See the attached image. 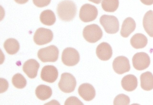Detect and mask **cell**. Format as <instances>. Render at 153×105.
<instances>
[{
  "label": "cell",
  "mask_w": 153,
  "mask_h": 105,
  "mask_svg": "<svg viewBox=\"0 0 153 105\" xmlns=\"http://www.w3.org/2000/svg\"><path fill=\"white\" fill-rule=\"evenodd\" d=\"M102 29L97 24L87 25L83 31L84 38L90 43H95L102 39Z\"/></svg>",
  "instance_id": "cell-2"
},
{
  "label": "cell",
  "mask_w": 153,
  "mask_h": 105,
  "mask_svg": "<svg viewBox=\"0 0 153 105\" xmlns=\"http://www.w3.org/2000/svg\"><path fill=\"white\" fill-rule=\"evenodd\" d=\"M76 79L71 74L64 73L61 75L59 87L62 92L69 93L74 91L76 87Z\"/></svg>",
  "instance_id": "cell-5"
},
{
  "label": "cell",
  "mask_w": 153,
  "mask_h": 105,
  "mask_svg": "<svg viewBox=\"0 0 153 105\" xmlns=\"http://www.w3.org/2000/svg\"><path fill=\"white\" fill-rule=\"evenodd\" d=\"M136 28V23L133 18L128 17L124 20L121 30V35L122 37L127 38L134 32Z\"/></svg>",
  "instance_id": "cell-16"
},
{
  "label": "cell",
  "mask_w": 153,
  "mask_h": 105,
  "mask_svg": "<svg viewBox=\"0 0 153 105\" xmlns=\"http://www.w3.org/2000/svg\"><path fill=\"white\" fill-rule=\"evenodd\" d=\"M121 84L122 87L125 90L131 92L134 90L137 87V79L134 75H127L122 79Z\"/></svg>",
  "instance_id": "cell-15"
},
{
  "label": "cell",
  "mask_w": 153,
  "mask_h": 105,
  "mask_svg": "<svg viewBox=\"0 0 153 105\" xmlns=\"http://www.w3.org/2000/svg\"><path fill=\"white\" fill-rule=\"evenodd\" d=\"M145 31L149 36L153 37V11L150 10L145 14L143 21Z\"/></svg>",
  "instance_id": "cell-19"
},
{
  "label": "cell",
  "mask_w": 153,
  "mask_h": 105,
  "mask_svg": "<svg viewBox=\"0 0 153 105\" xmlns=\"http://www.w3.org/2000/svg\"><path fill=\"white\" fill-rule=\"evenodd\" d=\"M76 11L75 4L70 0L63 1L57 5V15L60 19L65 22L72 20L75 17Z\"/></svg>",
  "instance_id": "cell-1"
},
{
  "label": "cell",
  "mask_w": 153,
  "mask_h": 105,
  "mask_svg": "<svg viewBox=\"0 0 153 105\" xmlns=\"http://www.w3.org/2000/svg\"><path fill=\"white\" fill-rule=\"evenodd\" d=\"M98 11L97 8L90 4H85L80 8L79 18L84 23L92 22L97 18Z\"/></svg>",
  "instance_id": "cell-7"
},
{
  "label": "cell",
  "mask_w": 153,
  "mask_h": 105,
  "mask_svg": "<svg viewBox=\"0 0 153 105\" xmlns=\"http://www.w3.org/2000/svg\"><path fill=\"white\" fill-rule=\"evenodd\" d=\"M79 95L84 100L90 101L94 99L96 96V91L93 86L88 83H84L79 87Z\"/></svg>",
  "instance_id": "cell-13"
},
{
  "label": "cell",
  "mask_w": 153,
  "mask_h": 105,
  "mask_svg": "<svg viewBox=\"0 0 153 105\" xmlns=\"http://www.w3.org/2000/svg\"><path fill=\"white\" fill-rule=\"evenodd\" d=\"M59 50L56 46L51 45L40 49L37 53V56L43 62H54L59 58Z\"/></svg>",
  "instance_id": "cell-3"
},
{
  "label": "cell",
  "mask_w": 153,
  "mask_h": 105,
  "mask_svg": "<svg viewBox=\"0 0 153 105\" xmlns=\"http://www.w3.org/2000/svg\"><path fill=\"white\" fill-rule=\"evenodd\" d=\"M36 95L38 99L45 100L51 97L52 90L49 86L40 85L36 88Z\"/></svg>",
  "instance_id": "cell-20"
},
{
  "label": "cell",
  "mask_w": 153,
  "mask_h": 105,
  "mask_svg": "<svg viewBox=\"0 0 153 105\" xmlns=\"http://www.w3.org/2000/svg\"><path fill=\"white\" fill-rule=\"evenodd\" d=\"M53 34L51 30L40 28L37 29L33 35V41L38 45L48 44L52 41Z\"/></svg>",
  "instance_id": "cell-8"
},
{
  "label": "cell",
  "mask_w": 153,
  "mask_h": 105,
  "mask_svg": "<svg viewBox=\"0 0 153 105\" xmlns=\"http://www.w3.org/2000/svg\"><path fill=\"white\" fill-rule=\"evenodd\" d=\"M96 52L98 58L103 61H108L112 57V48L109 43L105 42L98 46Z\"/></svg>",
  "instance_id": "cell-12"
},
{
  "label": "cell",
  "mask_w": 153,
  "mask_h": 105,
  "mask_svg": "<svg viewBox=\"0 0 153 105\" xmlns=\"http://www.w3.org/2000/svg\"><path fill=\"white\" fill-rule=\"evenodd\" d=\"M140 1L145 5H151L153 4V0H140Z\"/></svg>",
  "instance_id": "cell-28"
},
{
  "label": "cell",
  "mask_w": 153,
  "mask_h": 105,
  "mask_svg": "<svg viewBox=\"0 0 153 105\" xmlns=\"http://www.w3.org/2000/svg\"><path fill=\"white\" fill-rule=\"evenodd\" d=\"M51 0H33V3L38 7H44L49 5Z\"/></svg>",
  "instance_id": "cell-27"
},
{
  "label": "cell",
  "mask_w": 153,
  "mask_h": 105,
  "mask_svg": "<svg viewBox=\"0 0 153 105\" xmlns=\"http://www.w3.org/2000/svg\"><path fill=\"white\" fill-rule=\"evenodd\" d=\"M100 22L107 34H116L119 30V22L114 16L103 15L100 17Z\"/></svg>",
  "instance_id": "cell-4"
},
{
  "label": "cell",
  "mask_w": 153,
  "mask_h": 105,
  "mask_svg": "<svg viewBox=\"0 0 153 105\" xmlns=\"http://www.w3.org/2000/svg\"><path fill=\"white\" fill-rule=\"evenodd\" d=\"M130 43L131 46L134 49H143L147 45L148 39L145 35L136 34L131 37Z\"/></svg>",
  "instance_id": "cell-17"
},
{
  "label": "cell",
  "mask_w": 153,
  "mask_h": 105,
  "mask_svg": "<svg viewBox=\"0 0 153 105\" xmlns=\"http://www.w3.org/2000/svg\"><path fill=\"white\" fill-rule=\"evenodd\" d=\"M119 5V0H102V7L103 10L106 12H114Z\"/></svg>",
  "instance_id": "cell-23"
},
{
  "label": "cell",
  "mask_w": 153,
  "mask_h": 105,
  "mask_svg": "<svg viewBox=\"0 0 153 105\" xmlns=\"http://www.w3.org/2000/svg\"><path fill=\"white\" fill-rule=\"evenodd\" d=\"M88 1H91V2L94 3V4H99L101 2L102 0H88Z\"/></svg>",
  "instance_id": "cell-30"
},
{
  "label": "cell",
  "mask_w": 153,
  "mask_h": 105,
  "mask_svg": "<svg viewBox=\"0 0 153 105\" xmlns=\"http://www.w3.org/2000/svg\"><path fill=\"white\" fill-rule=\"evenodd\" d=\"M141 87L146 91H150L153 89V75L149 71L146 72L140 76Z\"/></svg>",
  "instance_id": "cell-18"
},
{
  "label": "cell",
  "mask_w": 153,
  "mask_h": 105,
  "mask_svg": "<svg viewBox=\"0 0 153 105\" xmlns=\"http://www.w3.org/2000/svg\"><path fill=\"white\" fill-rule=\"evenodd\" d=\"M40 76L42 80L52 83L57 79L59 72L55 66L46 65L42 69Z\"/></svg>",
  "instance_id": "cell-11"
},
{
  "label": "cell",
  "mask_w": 153,
  "mask_h": 105,
  "mask_svg": "<svg viewBox=\"0 0 153 105\" xmlns=\"http://www.w3.org/2000/svg\"><path fill=\"white\" fill-rule=\"evenodd\" d=\"M65 105H83L82 102L80 101L79 100L78 98L76 97H71L68 98V99L66 100L65 103Z\"/></svg>",
  "instance_id": "cell-26"
},
{
  "label": "cell",
  "mask_w": 153,
  "mask_h": 105,
  "mask_svg": "<svg viewBox=\"0 0 153 105\" xmlns=\"http://www.w3.org/2000/svg\"><path fill=\"white\" fill-rule=\"evenodd\" d=\"M4 48L8 54L13 55L18 52L20 49V45L16 39L10 38L4 42Z\"/></svg>",
  "instance_id": "cell-22"
},
{
  "label": "cell",
  "mask_w": 153,
  "mask_h": 105,
  "mask_svg": "<svg viewBox=\"0 0 153 105\" xmlns=\"http://www.w3.org/2000/svg\"><path fill=\"white\" fill-rule=\"evenodd\" d=\"M12 83L16 88L22 89L26 86L27 81L21 74L17 73L14 75L12 78Z\"/></svg>",
  "instance_id": "cell-24"
},
{
  "label": "cell",
  "mask_w": 153,
  "mask_h": 105,
  "mask_svg": "<svg viewBox=\"0 0 153 105\" xmlns=\"http://www.w3.org/2000/svg\"><path fill=\"white\" fill-rule=\"evenodd\" d=\"M112 67L114 71L118 74H124L129 72L131 69L128 58L123 56L117 57L114 60Z\"/></svg>",
  "instance_id": "cell-10"
},
{
  "label": "cell",
  "mask_w": 153,
  "mask_h": 105,
  "mask_svg": "<svg viewBox=\"0 0 153 105\" xmlns=\"http://www.w3.org/2000/svg\"><path fill=\"white\" fill-rule=\"evenodd\" d=\"M16 3L20 4H23L27 3L29 0H14Z\"/></svg>",
  "instance_id": "cell-29"
},
{
  "label": "cell",
  "mask_w": 153,
  "mask_h": 105,
  "mask_svg": "<svg viewBox=\"0 0 153 105\" xmlns=\"http://www.w3.org/2000/svg\"><path fill=\"white\" fill-rule=\"evenodd\" d=\"M40 20L44 25L51 26L56 21V18L55 13L51 10H45L41 13Z\"/></svg>",
  "instance_id": "cell-21"
},
{
  "label": "cell",
  "mask_w": 153,
  "mask_h": 105,
  "mask_svg": "<svg viewBox=\"0 0 153 105\" xmlns=\"http://www.w3.org/2000/svg\"><path fill=\"white\" fill-rule=\"evenodd\" d=\"M62 61L64 64L68 66H74L79 63L80 56L79 52L73 48H67L62 54Z\"/></svg>",
  "instance_id": "cell-6"
},
{
  "label": "cell",
  "mask_w": 153,
  "mask_h": 105,
  "mask_svg": "<svg viewBox=\"0 0 153 105\" xmlns=\"http://www.w3.org/2000/svg\"><path fill=\"white\" fill-rule=\"evenodd\" d=\"M40 64L36 60L30 59L28 60L23 65V71L30 79H34L37 75V72Z\"/></svg>",
  "instance_id": "cell-14"
},
{
  "label": "cell",
  "mask_w": 153,
  "mask_h": 105,
  "mask_svg": "<svg viewBox=\"0 0 153 105\" xmlns=\"http://www.w3.org/2000/svg\"><path fill=\"white\" fill-rule=\"evenodd\" d=\"M132 62L134 68L138 71H143L149 66L150 58L146 53L138 52L133 56Z\"/></svg>",
  "instance_id": "cell-9"
},
{
  "label": "cell",
  "mask_w": 153,
  "mask_h": 105,
  "mask_svg": "<svg viewBox=\"0 0 153 105\" xmlns=\"http://www.w3.org/2000/svg\"><path fill=\"white\" fill-rule=\"evenodd\" d=\"M130 99L127 96L121 94L117 96L114 98V105H128L130 104Z\"/></svg>",
  "instance_id": "cell-25"
}]
</instances>
